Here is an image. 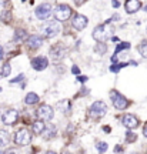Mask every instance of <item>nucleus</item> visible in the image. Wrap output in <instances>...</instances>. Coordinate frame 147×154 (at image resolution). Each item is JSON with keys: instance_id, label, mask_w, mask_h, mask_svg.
Returning <instances> with one entry per match:
<instances>
[{"instance_id": "f257e3e1", "label": "nucleus", "mask_w": 147, "mask_h": 154, "mask_svg": "<svg viewBox=\"0 0 147 154\" xmlns=\"http://www.w3.org/2000/svg\"><path fill=\"white\" fill-rule=\"evenodd\" d=\"M110 27L106 24H99L97 27L93 30V38L97 42V43H104L107 38L110 37Z\"/></svg>"}, {"instance_id": "f03ea898", "label": "nucleus", "mask_w": 147, "mask_h": 154, "mask_svg": "<svg viewBox=\"0 0 147 154\" xmlns=\"http://www.w3.org/2000/svg\"><path fill=\"white\" fill-rule=\"evenodd\" d=\"M71 13H73V9L67 5H57V7L55 9L56 20L59 22H66L71 16Z\"/></svg>"}, {"instance_id": "7ed1b4c3", "label": "nucleus", "mask_w": 147, "mask_h": 154, "mask_svg": "<svg viewBox=\"0 0 147 154\" xmlns=\"http://www.w3.org/2000/svg\"><path fill=\"white\" fill-rule=\"evenodd\" d=\"M42 32H43L44 37H47V38H52V37H55V36H57L60 33L59 22H56V20L49 22L47 24H44L43 27H42Z\"/></svg>"}, {"instance_id": "20e7f679", "label": "nucleus", "mask_w": 147, "mask_h": 154, "mask_svg": "<svg viewBox=\"0 0 147 154\" xmlns=\"http://www.w3.org/2000/svg\"><path fill=\"white\" fill-rule=\"evenodd\" d=\"M110 97H111V101H113V106H114L117 110H126L129 107V101L123 94H120L119 91H111L110 93Z\"/></svg>"}, {"instance_id": "39448f33", "label": "nucleus", "mask_w": 147, "mask_h": 154, "mask_svg": "<svg viewBox=\"0 0 147 154\" xmlns=\"http://www.w3.org/2000/svg\"><path fill=\"white\" fill-rule=\"evenodd\" d=\"M106 113H107V106L102 100H97L90 106V116H93V117H102Z\"/></svg>"}, {"instance_id": "423d86ee", "label": "nucleus", "mask_w": 147, "mask_h": 154, "mask_svg": "<svg viewBox=\"0 0 147 154\" xmlns=\"http://www.w3.org/2000/svg\"><path fill=\"white\" fill-rule=\"evenodd\" d=\"M30 141H32V134H30L26 128L19 130V131L16 133V136H14V143H16L17 146H27Z\"/></svg>"}, {"instance_id": "0eeeda50", "label": "nucleus", "mask_w": 147, "mask_h": 154, "mask_svg": "<svg viewBox=\"0 0 147 154\" xmlns=\"http://www.w3.org/2000/svg\"><path fill=\"white\" fill-rule=\"evenodd\" d=\"M17 119H19V114H17L16 110L13 109H9L6 110L3 114H2V123L6 124V126H13L17 123Z\"/></svg>"}, {"instance_id": "6e6552de", "label": "nucleus", "mask_w": 147, "mask_h": 154, "mask_svg": "<svg viewBox=\"0 0 147 154\" xmlns=\"http://www.w3.org/2000/svg\"><path fill=\"white\" fill-rule=\"evenodd\" d=\"M36 17L40 19V20H47L50 16H52V6L49 3H43L39 7H36Z\"/></svg>"}, {"instance_id": "1a4fd4ad", "label": "nucleus", "mask_w": 147, "mask_h": 154, "mask_svg": "<svg viewBox=\"0 0 147 154\" xmlns=\"http://www.w3.org/2000/svg\"><path fill=\"white\" fill-rule=\"evenodd\" d=\"M37 117L43 121H49L53 119V109L47 104H42L37 109Z\"/></svg>"}, {"instance_id": "9d476101", "label": "nucleus", "mask_w": 147, "mask_h": 154, "mask_svg": "<svg viewBox=\"0 0 147 154\" xmlns=\"http://www.w3.org/2000/svg\"><path fill=\"white\" fill-rule=\"evenodd\" d=\"M87 23H89V20L86 16H83V14H76V16L73 17V20H71V26L76 29V30L82 32L83 29H86Z\"/></svg>"}, {"instance_id": "9b49d317", "label": "nucleus", "mask_w": 147, "mask_h": 154, "mask_svg": "<svg viewBox=\"0 0 147 154\" xmlns=\"http://www.w3.org/2000/svg\"><path fill=\"white\" fill-rule=\"evenodd\" d=\"M32 66L34 70H39V72H42L44 70L46 67L49 66V60H47V57H43V56H37V57H34L32 60Z\"/></svg>"}, {"instance_id": "f8f14e48", "label": "nucleus", "mask_w": 147, "mask_h": 154, "mask_svg": "<svg viewBox=\"0 0 147 154\" xmlns=\"http://www.w3.org/2000/svg\"><path fill=\"white\" fill-rule=\"evenodd\" d=\"M121 121H123V124H124L127 128H136V127L139 126V120H137L136 116H133V114H124L123 119H121Z\"/></svg>"}, {"instance_id": "ddd939ff", "label": "nucleus", "mask_w": 147, "mask_h": 154, "mask_svg": "<svg viewBox=\"0 0 147 154\" xmlns=\"http://www.w3.org/2000/svg\"><path fill=\"white\" fill-rule=\"evenodd\" d=\"M124 7L129 14H133L142 7V3H140V0H126Z\"/></svg>"}, {"instance_id": "4468645a", "label": "nucleus", "mask_w": 147, "mask_h": 154, "mask_svg": "<svg viewBox=\"0 0 147 154\" xmlns=\"http://www.w3.org/2000/svg\"><path fill=\"white\" fill-rule=\"evenodd\" d=\"M27 44L29 47H32V49H39L43 44V38L40 36H37V34H32V36L27 37Z\"/></svg>"}, {"instance_id": "2eb2a0df", "label": "nucleus", "mask_w": 147, "mask_h": 154, "mask_svg": "<svg viewBox=\"0 0 147 154\" xmlns=\"http://www.w3.org/2000/svg\"><path fill=\"white\" fill-rule=\"evenodd\" d=\"M32 128H33V133H34V134H42V133H44V130H46V124L43 123V120H36L32 124Z\"/></svg>"}, {"instance_id": "dca6fc26", "label": "nucleus", "mask_w": 147, "mask_h": 154, "mask_svg": "<svg viewBox=\"0 0 147 154\" xmlns=\"http://www.w3.org/2000/svg\"><path fill=\"white\" fill-rule=\"evenodd\" d=\"M63 56H64V50L61 46H56L52 49V57L55 59V60H60V59H63Z\"/></svg>"}, {"instance_id": "f3484780", "label": "nucleus", "mask_w": 147, "mask_h": 154, "mask_svg": "<svg viewBox=\"0 0 147 154\" xmlns=\"http://www.w3.org/2000/svg\"><path fill=\"white\" fill-rule=\"evenodd\" d=\"M9 141H10V134H9V131H6V130H0V147L7 146Z\"/></svg>"}, {"instance_id": "a211bd4d", "label": "nucleus", "mask_w": 147, "mask_h": 154, "mask_svg": "<svg viewBox=\"0 0 147 154\" xmlns=\"http://www.w3.org/2000/svg\"><path fill=\"white\" fill-rule=\"evenodd\" d=\"M39 101V96L36 93H27L26 94V97H24V103L29 106H33V104H36Z\"/></svg>"}, {"instance_id": "6ab92c4d", "label": "nucleus", "mask_w": 147, "mask_h": 154, "mask_svg": "<svg viewBox=\"0 0 147 154\" xmlns=\"http://www.w3.org/2000/svg\"><path fill=\"white\" fill-rule=\"evenodd\" d=\"M44 138H53L56 136V128L55 126H52V124H49V126L46 127V130H44Z\"/></svg>"}, {"instance_id": "aec40b11", "label": "nucleus", "mask_w": 147, "mask_h": 154, "mask_svg": "<svg viewBox=\"0 0 147 154\" xmlns=\"http://www.w3.org/2000/svg\"><path fill=\"white\" fill-rule=\"evenodd\" d=\"M94 51H96L97 54H104V53L107 51V46L104 43H97L94 46Z\"/></svg>"}, {"instance_id": "412c9836", "label": "nucleus", "mask_w": 147, "mask_h": 154, "mask_svg": "<svg viewBox=\"0 0 147 154\" xmlns=\"http://www.w3.org/2000/svg\"><path fill=\"white\" fill-rule=\"evenodd\" d=\"M139 51H140V54H142L144 59H147V40L143 42V43L139 46Z\"/></svg>"}, {"instance_id": "4be33fe9", "label": "nucleus", "mask_w": 147, "mask_h": 154, "mask_svg": "<svg viewBox=\"0 0 147 154\" xmlns=\"http://www.w3.org/2000/svg\"><path fill=\"white\" fill-rule=\"evenodd\" d=\"M59 106L63 109V111H64V113H69V111H70V109H71V104H70V101H69V100H63Z\"/></svg>"}, {"instance_id": "5701e85b", "label": "nucleus", "mask_w": 147, "mask_h": 154, "mask_svg": "<svg viewBox=\"0 0 147 154\" xmlns=\"http://www.w3.org/2000/svg\"><path fill=\"white\" fill-rule=\"evenodd\" d=\"M10 72H11L10 64H3V66H2V76L3 77H9Z\"/></svg>"}, {"instance_id": "b1692460", "label": "nucleus", "mask_w": 147, "mask_h": 154, "mask_svg": "<svg viewBox=\"0 0 147 154\" xmlns=\"http://www.w3.org/2000/svg\"><path fill=\"white\" fill-rule=\"evenodd\" d=\"M126 140H127V143H134L137 140V134H134L133 131H127L126 134Z\"/></svg>"}, {"instance_id": "393cba45", "label": "nucleus", "mask_w": 147, "mask_h": 154, "mask_svg": "<svg viewBox=\"0 0 147 154\" xmlns=\"http://www.w3.org/2000/svg\"><path fill=\"white\" fill-rule=\"evenodd\" d=\"M124 49H130V43H120L117 47H116V51H114V54H119L121 50H124Z\"/></svg>"}, {"instance_id": "a878e982", "label": "nucleus", "mask_w": 147, "mask_h": 154, "mask_svg": "<svg viewBox=\"0 0 147 154\" xmlns=\"http://www.w3.org/2000/svg\"><path fill=\"white\" fill-rule=\"evenodd\" d=\"M0 19H2V20H3V22H10L11 20V13L9 10H6V11H3V13H2V16H0Z\"/></svg>"}, {"instance_id": "bb28decb", "label": "nucleus", "mask_w": 147, "mask_h": 154, "mask_svg": "<svg viewBox=\"0 0 147 154\" xmlns=\"http://www.w3.org/2000/svg\"><path fill=\"white\" fill-rule=\"evenodd\" d=\"M126 66H127V63H119V64H113V66L110 67V70H111L113 73H117L120 69H121V67H126Z\"/></svg>"}, {"instance_id": "cd10ccee", "label": "nucleus", "mask_w": 147, "mask_h": 154, "mask_svg": "<svg viewBox=\"0 0 147 154\" xmlns=\"http://www.w3.org/2000/svg\"><path fill=\"white\" fill-rule=\"evenodd\" d=\"M96 149H97L100 153H104V151L107 150V143H104V141H99L97 146H96Z\"/></svg>"}, {"instance_id": "c85d7f7f", "label": "nucleus", "mask_w": 147, "mask_h": 154, "mask_svg": "<svg viewBox=\"0 0 147 154\" xmlns=\"http://www.w3.org/2000/svg\"><path fill=\"white\" fill-rule=\"evenodd\" d=\"M23 37H26V33L24 32H22V30H17V33H16V40H20V38H23Z\"/></svg>"}, {"instance_id": "c756f323", "label": "nucleus", "mask_w": 147, "mask_h": 154, "mask_svg": "<svg viewBox=\"0 0 147 154\" xmlns=\"http://www.w3.org/2000/svg\"><path fill=\"white\" fill-rule=\"evenodd\" d=\"M23 79H24V76H23V74H19V76L16 77V79H13V80H10V83H19V82H22Z\"/></svg>"}, {"instance_id": "7c9ffc66", "label": "nucleus", "mask_w": 147, "mask_h": 154, "mask_svg": "<svg viewBox=\"0 0 147 154\" xmlns=\"http://www.w3.org/2000/svg\"><path fill=\"white\" fill-rule=\"evenodd\" d=\"M6 154H19V151H17L16 149H9L6 151Z\"/></svg>"}, {"instance_id": "2f4dec72", "label": "nucleus", "mask_w": 147, "mask_h": 154, "mask_svg": "<svg viewBox=\"0 0 147 154\" xmlns=\"http://www.w3.org/2000/svg\"><path fill=\"white\" fill-rule=\"evenodd\" d=\"M111 5H113V7H114V9H117V7L120 6V2H119V0H113V2H111Z\"/></svg>"}, {"instance_id": "473e14b6", "label": "nucleus", "mask_w": 147, "mask_h": 154, "mask_svg": "<svg viewBox=\"0 0 147 154\" xmlns=\"http://www.w3.org/2000/svg\"><path fill=\"white\" fill-rule=\"evenodd\" d=\"M87 0H74V3H76V6H82L83 3H86Z\"/></svg>"}, {"instance_id": "72a5a7b5", "label": "nucleus", "mask_w": 147, "mask_h": 154, "mask_svg": "<svg viewBox=\"0 0 147 154\" xmlns=\"http://www.w3.org/2000/svg\"><path fill=\"white\" fill-rule=\"evenodd\" d=\"M71 73H73V74H79V73H80V70H79V67H73V69H71Z\"/></svg>"}, {"instance_id": "f704fd0d", "label": "nucleus", "mask_w": 147, "mask_h": 154, "mask_svg": "<svg viewBox=\"0 0 147 154\" xmlns=\"http://www.w3.org/2000/svg\"><path fill=\"white\" fill-rule=\"evenodd\" d=\"M77 80H79V82H82V83H84V82H87V77H86V76H80Z\"/></svg>"}, {"instance_id": "c9c22d12", "label": "nucleus", "mask_w": 147, "mask_h": 154, "mask_svg": "<svg viewBox=\"0 0 147 154\" xmlns=\"http://www.w3.org/2000/svg\"><path fill=\"white\" fill-rule=\"evenodd\" d=\"M119 19H120V16H119V14H114V16L111 17V20H113V22H117Z\"/></svg>"}, {"instance_id": "e433bc0d", "label": "nucleus", "mask_w": 147, "mask_h": 154, "mask_svg": "<svg viewBox=\"0 0 147 154\" xmlns=\"http://www.w3.org/2000/svg\"><path fill=\"white\" fill-rule=\"evenodd\" d=\"M143 134H144V137H147V124L144 126V128H143Z\"/></svg>"}, {"instance_id": "4c0bfd02", "label": "nucleus", "mask_w": 147, "mask_h": 154, "mask_svg": "<svg viewBox=\"0 0 147 154\" xmlns=\"http://www.w3.org/2000/svg\"><path fill=\"white\" fill-rule=\"evenodd\" d=\"M2 59H3V47L0 46V61H2Z\"/></svg>"}, {"instance_id": "58836bf2", "label": "nucleus", "mask_w": 147, "mask_h": 154, "mask_svg": "<svg viewBox=\"0 0 147 154\" xmlns=\"http://www.w3.org/2000/svg\"><path fill=\"white\" fill-rule=\"evenodd\" d=\"M116 151H117V153H121L123 150H121V147H116V149H114V153H116Z\"/></svg>"}, {"instance_id": "ea45409f", "label": "nucleus", "mask_w": 147, "mask_h": 154, "mask_svg": "<svg viewBox=\"0 0 147 154\" xmlns=\"http://www.w3.org/2000/svg\"><path fill=\"white\" fill-rule=\"evenodd\" d=\"M46 154H57V153H55V151H47Z\"/></svg>"}, {"instance_id": "a19ab883", "label": "nucleus", "mask_w": 147, "mask_h": 154, "mask_svg": "<svg viewBox=\"0 0 147 154\" xmlns=\"http://www.w3.org/2000/svg\"><path fill=\"white\" fill-rule=\"evenodd\" d=\"M0 154H6V153H5V151H2V150H0Z\"/></svg>"}, {"instance_id": "79ce46f5", "label": "nucleus", "mask_w": 147, "mask_h": 154, "mask_svg": "<svg viewBox=\"0 0 147 154\" xmlns=\"http://www.w3.org/2000/svg\"><path fill=\"white\" fill-rule=\"evenodd\" d=\"M63 154H69V153H63Z\"/></svg>"}, {"instance_id": "37998d69", "label": "nucleus", "mask_w": 147, "mask_h": 154, "mask_svg": "<svg viewBox=\"0 0 147 154\" xmlns=\"http://www.w3.org/2000/svg\"><path fill=\"white\" fill-rule=\"evenodd\" d=\"M0 77H2V73H0Z\"/></svg>"}]
</instances>
